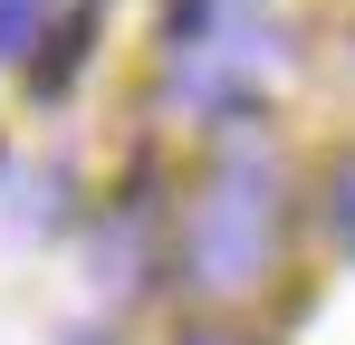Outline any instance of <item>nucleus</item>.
Segmentation results:
<instances>
[{"mask_svg":"<svg viewBox=\"0 0 355 345\" xmlns=\"http://www.w3.org/2000/svg\"><path fill=\"white\" fill-rule=\"evenodd\" d=\"M317 211H327V230H336V249H355V154L327 163V202H317Z\"/></svg>","mask_w":355,"mask_h":345,"instance_id":"2","label":"nucleus"},{"mask_svg":"<svg viewBox=\"0 0 355 345\" xmlns=\"http://www.w3.org/2000/svg\"><path fill=\"white\" fill-rule=\"evenodd\" d=\"M269 259H279V172H269V144L231 125V144L211 154L192 221H182V278L202 297H240V288H259Z\"/></svg>","mask_w":355,"mask_h":345,"instance_id":"1","label":"nucleus"},{"mask_svg":"<svg viewBox=\"0 0 355 345\" xmlns=\"http://www.w3.org/2000/svg\"><path fill=\"white\" fill-rule=\"evenodd\" d=\"M182 345H240V336H182Z\"/></svg>","mask_w":355,"mask_h":345,"instance_id":"4","label":"nucleus"},{"mask_svg":"<svg viewBox=\"0 0 355 345\" xmlns=\"http://www.w3.org/2000/svg\"><path fill=\"white\" fill-rule=\"evenodd\" d=\"M77 345H96V336H77Z\"/></svg>","mask_w":355,"mask_h":345,"instance_id":"6","label":"nucleus"},{"mask_svg":"<svg viewBox=\"0 0 355 345\" xmlns=\"http://www.w3.org/2000/svg\"><path fill=\"white\" fill-rule=\"evenodd\" d=\"M87 29H96L87 10H77V19H58V39H49V57H39V87H67V67L87 57Z\"/></svg>","mask_w":355,"mask_h":345,"instance_id":"3","label":"nucleus"},{"mask_svg":"<svg viewBox=\"0 0 355 345\" xmlns=\"http://www.w3.org/2000/svg\"><path fill=\"white\" fill-rule=\"evenodd\" d=\"M0 10H29V0H0Z\"/></svg>","mask_w":355,"mask_h":345,"instance_id":"5","label":"nucleus"}]
</instances>
